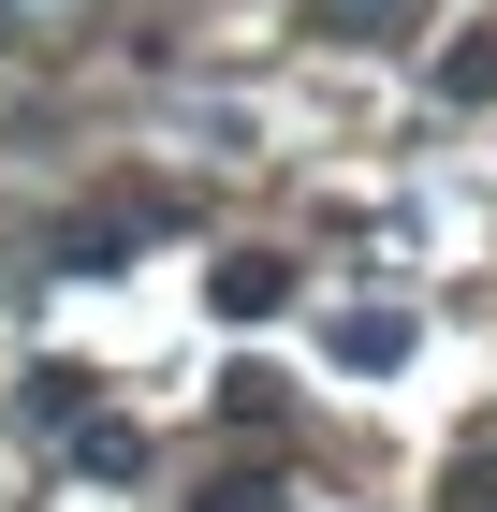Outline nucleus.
Segmentation results:
<instances>
[{
	"mask_svg": "<svg viewBox=\"0 0 497 512\" xmlns=\"http://www.w3.org/2000/svg\"><path fill=\"white\" fill-rule=\"evenodd\" d=\"M205 308H220V322H278V308H293V264H278V249H234V264L205 278Z\"/></svg>",
	"mask_w": 497,
	"mask_h": 512,
	"instance_id": "obj_1",
	"label": "nucleus"
},
{
	"mask_svg": "<svg viewBox=\"0 0 497 512\" xmlns=\"http://www.w3.org/2000/svg\"><path fill=\"white\" fill-rule=\"evenodd\" d=\"M132 235H161V205H103V220H59V278H103Z\"/></svg>",
	"mask_w": 497,
	"mask_h": 512,
	"instance_id": "obj_2",
	"label": "nucleus"
},
{
	"mask_svg": "<svg viewBox=\"0 0 497 512\" xmlns=\"http://www.w3.org/2000/svg\"><path fill=\"white\" fill-rule=\"evenodd\" d=\"M307 30H337V44H410L424 0H307Z\"/></svg>",
	"mask_w": 497,
	"mask_h": 512,
	"instance_id": "obj_3",
	"label": "nucleus"
},
{
	"mask_svg": "<svg viewBox=\"0 0 497 512\" xmlns=\"http://www.w3.org/2000/svg\"><path fill=\"white\" fill-rule=\"evenodd\" d=\"M59 439H74V469H88V483H132V469H147V425H103V410H74Z\"/></svg>",
	"mask_w": 497,
	"mask_h": 512,
	"instance_id": "obj_4",
	"label": "nucleus"
},
{
	"mask_svg": "<svg viewBox=\"0 0 497 512\" xmlns=\"http://www.w3.org/2000/svg\"><path fill=\"white\" fill-rule=\"evenodd\" d=\"M322 352H337V366H395V352H410V308H337Z\"/></svg>",
	"mask_w": 497,
	"mask_h": 512,
	"instance_id": "obj_5",
	"label": "nucleus"
},
{
	"mask_svg": "<svg viewBox=\"0 0 497 512\" xmlns=\"http://www.w3.org/2000/svg\"><path fill=\"white\" fill-rule=\"evenodd\" d=\"M439 103H497V30H468V44H439Z\"/></svg>",
	"mask_w": 497,
	"mask_h": 512,
	"instance_id": "obj_6",
	"label": "nucleus"
},
{
	"mask_svg": "<svg viewBox=\"0 0 497 512\" xmlns=\"http://www.w3.org/2000/svg\"><path fill=\"white\" fill-rule=\"evenodd\" d=\"M88 410V366H30V425H74Z\"/></svg>",
	"mask_w": 497,
	"mask_h": 512,
	"instance_id": "obj_7",
	"label": "nucleus"
},
{
	"mask_svg": "<svg viewBox=\"0 0 497 512\" xmlns=\"http://www.w3.org/2000/svg\"><path fill=\"white\" fill-rule=\"evenodd\" d=\"M191 512H278V469H220V483H205Z\"/></svg>",
	"mask_w": 497,
	"mask_h": 512,
	"instance_id": "obj_8",
	"label": "nucleus"
},
{
	"mask_svg": "<svg viewBox=\"0 0 497 512\" xmlns=\"http://www.w3.org/2000/svg\"><path fill=\"white\" fill-rule=\"evenodd\" d=\"M454 512H497V454H468V469H454Z\"/></svg>",
	"mask_w": 497,
	"mask_h": 512,
	"instance_id": "obj_9",
	"label": "nucleus"
}]
</instances>
